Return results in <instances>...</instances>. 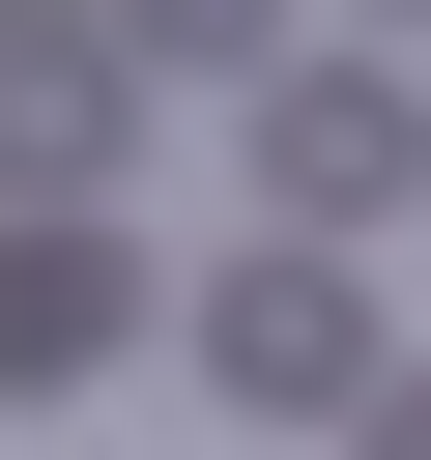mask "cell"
I'll list each match as a JSON object with an SVG mask.
<instances>
[{
	"instance_id": "obj_1",
	"label": "cell",
	"mask_w": 431,
	"mask_h": 460,
	"mask_svg": "<svg viewBox=\"0 0 431 460\" xmlns=\"http://www.w3.org/2000/svg\"><path fill=\"white\" fill-rule=\"evenodd\" d=\"M259 201H287V259H345L374 201H431V86H374V58H287V86H259Z\"/></svg>"
},
{
	"instance_id": "obj_6",
	"label": "cell",
	"mask_w": 431,
	"mask_h": 460,
	"mask_svg": "<svg viewBox=\"0 0 431 460\" xmlns=\"http://www.w3.org/2000/svg\"><path fill=\"white\" fill-rule=\"evenodd\" d=\"M374 460H431V374H374Z\"/></svg>"
},
{
	"instance_id": "obj_3",
	"label": "cell",
	"mask_w": 431,
	"mask_h": 460,
	"mask_svg": "<svg viewBox=\"0 0 431 460\" xmlns=\"http://www.w3.org/2000/svg\"><path fill=\"white\" fill-rule=\"evenodd\" d=\"M115 29H0V172H29V230H86V172H115Z\"/></svg>"
},
{
	"instance_id": "obj_7",
	"label": "cell",
	"mask_w": 431,
	"mask_h": 460,
	"mask_svg": "<svg viewBox=\"0 0 431 460\" xmlns=\"http://www.w3.org/2000/svg\"><path fill=\"white\" fill-rule=\"evenodd\" d=\"M374 29H431V0H374Z\"/></svg>"
},
{
	"instance_id": "obj_4",
	"label": "cell",
	"mask_w": 431,
	"mask_h": 460,
	"mask_svg": "<svg viewBox=\"0 0 431 460\" xmlns=\"http://www.w3.org/2000/svg\"><path fill=\"white\" fill-rule=\"evenodd\" d=\"M115 316H144V259H115V201H86V230H0V374H86Z\"/></svg>"
},
{
	"instance_id": "obj_5",
	"label": "cell",
	"mask_w": 431,
	"mask_h": 460,
	"mask_svg": "<svg viewBox=\"0 0 431 460\" xmlns=\"http://www.w3.org/2000/svg\"><path fill=\"white\" fill-rule=\"evenodd\" d=\"M115 58H230V86H287V0H115Z\"/></svg>"
},
{
	"instance_id": "obj_2",
	"label": "cell",
	"mask_w": 431,
	"mask_h": 460,
	"mask_svg": "<svg viewBox=\"0 0 431 460\" xmlns=\"http://www.w3.org/2000/svg\"><path fill=\"white\" fill-rule=\"evenodd\" d=\"M201 374H230V402H345V431H374V316H345V259H230V288H201Z\"/></svg>"
}]
</instances>
